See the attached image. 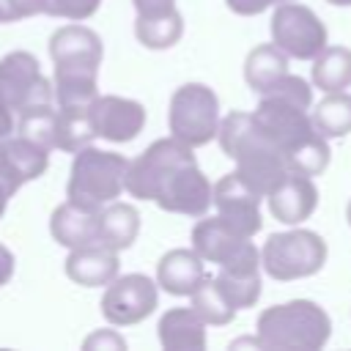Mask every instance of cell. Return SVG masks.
I'll list each match as a JSON object with an SVG mask.
<instances>
[{
    "label": "cell",
    "mask_w": 351,
    "mask_h": 351,
    "mask_svg": "<svg viewBox=\"0 0 351 351\" xmlns=\"http://www.w3.org/2000/svg\"><path fill=\"white\" fill-rule=\"evenodd\" d=\"M126 192L186 217H203L214 203V186L197 167L192 145L173 134L154 140L134 162H129Z\"/></svg>",
    "instance_id": "6da1fadb"
},
{
    "label": "cell",
    "mask_w": 351,
    "mask_h": 351,
    "mask_svg": "<svg viewBox=\"0 0 351 351\" xmlns=\"http://www.w3.org/2000/svg\"><path fill=\"white\" fill-rule=\"evenodd\" d=\"M252 115L261 123V129L274 140V145L285 154L293 173L321 176L326 170L329 143L315 129L307 107H302L285 96L263 93Z\"/></svg>",
    "instance_id": "7a4b0ae2"
},
{
    "label": "cell",
    "mask_w": 351,
    "mask_h": 351,
    "mask_svg": "<svg viewBox=\"0 0 351 351\" xmlns=\"http://www.w3.org/2000/svg\"><path fill=\"white\" fill-rule=\"evenodd\" d=\"M217 137L219 148L236 162V173L263 197H269V192H274L285 176L293 173L285 154L261 129L252 112H228Z\"/></svg>",
    "instance_id": "3957f363"
},
{
    "label": "cell",
    "mask_w": 351,
    "mask_h": 351,
    "mask_svg": "<svg viewBox=\"0 0 351 351\" xmlns=\"http://www.w3.org/2000/svg\"><path fill=\"white\" fill-rule=\"evenodd\" d=\"M101 38L85 25H66L49 38V58L55 63V99L60 107L90 104L99 99L96 77L101 66Z\"/></svg>",
    "instance_id": "277c9868"
},
{
    "label": "cell",
    "mask_w": 351,
    "mask_h": 351,
    "mask_svg": "<svg viewBox=\"0 0 351 351\" xmlns=\"http://www.w3.org/2000/svg\"><path fill=\"white\" fill-rule=\"evenodd\" d=\"M332 335V318L310 299L266 307L258 315V340L269 351H318Z\"/></svg>",
    "instance_id": "5b68a950"
},
{
    "label": "cell",
    "mask_w": 351,
    "mask_h": 351,
    "mask_svg": "<svg viewBox=\"0 0 351 351\" xmlns=\"http://www.w3.org/2000/svg\"><path fill=\"white\" fill-rule=\"evenodd\" d=\"M126 173H129L126 156L88 145L74 154L66 195L69 200H77L82 206L104 208L126 189Z\"/></svg>",
    "instance_id": "8992f818"
},
{
    "label": "cell",
    "mask_w": 351,
    "mask_h": 351,
    "mask_svg": "<svg viewBox=\"0 0 351 351\" xmlns=\"http://www.w3.org/2000/svg\"><path fill=\"white\" fill-rule=\"evenodd\" d=\"M326 241L315 230L293 228L285 233H271L263 241L261 263L271 280L288 282L321 271L326 263Z\"/></svg>",
    "instance_id": "52a82bcc"
},
{
    "label": "cell",
    "mask_w": 351,
    "mask_h": 351,
    "mask_svg": "<svg viewBox=\"0 0 351 351\" xmlns=\"http://www.w3.org/2000/svg\"><path fill=\"white\" fill-rule=\"evenodd\" d=\"M170 134L181 143L200 148L219 134V99L203 82H186L176 88L170 99Z\"/></svg>",
    "instance_id": "ba28073f"
},
{
    "label": "cell",
    "mask_w": 351,
    "mask_h": 351,
    "mask_svg": "<svg viewBox=\"0 0 351 351\" xmlns=\"http://www.w3.org/2000/svg\"><path fill=\"white\" fill-rule=\"evenodd\" d=\"M271 41L296 60H313L326 47V27L302 3H280L271 16Z\"/></svg>",
    "instance_id": "9c48e42d"
},
{
    "label": "cell",
    "mask_w": 351,
    "mask_h": 351,
    "mask_svg": "<svg viewBox=\"0 0 351 351\" xmlns=\"http://www.w3.org/2000/svg\"><path fill=\"white\" fill-rule=\"evenodd\" d=\"M55 96V85L41 74L36 55L16 49L0 60V101L11 110L22 112L30 104L49 101Z\"/></svg>",
    "instance_id": "30bf717a"
},
{
    "label": "cell",
    "mask_w": 351,
    "mask_h": 351,
    "mask_svg": "<svg viewBox=\"0 0 351 351\" xmlns=\"http://www.w3.org/2000/svg\"><path fill=\"white\" fill-rule=\"evenodd\" d=\"M159 302V282L145 274H126L115 277L104 285L101 293V315L112 326H132L145 321Z\"/></svg>",
    "instance_id": "8fae6325"
},
{
    "label": "cell",
    "mask_w": 351,
    "mask_h": 351,
    "mask_svg": "<svg viewBox=\"0 0 351 351\" xmlns=\"http://www.w3.org/2000/svg\"><path fill=\"white\" fill-rule=\"evenodd\" d=\"M192 247L203 255V261L217 263V266L261 263V250L250 241V236L230 228L219 214L200 219L192 228Z\"/></svg>",
    "instance_id": "7c38bea8"
},
{
    "label": "cell",
    "mask_w": 351,
    "mask_h": 351,
    "mask_svg": "<svg viewBox=\"0 0 351 351\" xmlns=\"http://www.w3.org/2000/svg\"><path fill=\"white\" fill-rule=\"evenodd\" d=\"M261 192H255L236 170L222 176L217 184H214V206H217V214L230 225L236 228L239 233L244 236H255L263 225L261 219Z\"/></svg>",
    "instance_id": "4fadbf2b"
},
{
    "label": "cell",
    "mask_w": 351,
    "mask_h": 351,
    "mask_svg": "<svg viewBox=\"0 0 351 351\" xmlns=\"http://www.w3.org/2000/svg\"><path fill=\"white\" fill-rule=\"evenodd\" d=\"M96 132L110 143H129L145 126V107L123 96H99L93 101Z\"/></svg>",
    "instance_id": "5bb4252c"
},
{
    "label": "cell",
    "mask_w": 351,
    "mask_h": 351,
    "mask_svg": "<svg viewBox=\"0 0 351 351\" xmlns=\"http://www.w3.org/2000/svg\"><path fill=\"white\" fill-rule=\"evenodd\" d=\"M99 225H101V208H90V206L77 203V200L60 203L49 217L52 239L69 250L96 244L99 241Z\"/></svg>",
    "instance_id": "9a60e30c"
},
{
    "label": "cell",
    "mask_w": 351,
    "mask_h": 351,
    "mask_svg": "<svg viewBox=\"0 0 351 351\" xmlns=\"http://www.w3.org/2000/svg\"><path fill=\"white\" fill-rule=\"evenodd\" d=\"M318 206V189L313 184V176L291 173L285 181L269 192V211L282 225H299L313 217Z\"/></svg>",
    "instance_id": "2e32d148"
},
{
    "label": "cell",
    "mask_w": 351,
    "mask_h": 351,
    "mask_svg": "<svg viewBox=\"0 0 351 351\" xmlns=\"http://www.w3.org/2000/svg\"><path fill=\"white\" fill-rule=\"evenodd\" d=\"M118 269H121L118 252L104 247L101 241L77 247L66 258V277L74 280L77 285H85V288L110 285L118 277Z\"/></svg>",
    "instance_id": "e0dca14e"
},
{
    "label": "cell",
    "mask_w": 351,
    "mask_h": 351,
    "mask_svg": "<svg viewBox=\"0 0 351 351\" xmlns=\"http://www.w3.org/2000/svg\"><path fill=\"white\" fill-rule=\"evenodd\" d=\"M203 255L189 247V250H170L159 258L156 266V282L162 291L170 296H192L197 285L206 280V266Z\"/></svg>",
    "instance_id": "ac0fdd59"
},
{
    "label": "cell",
    "mask_w": 351,
    "mask_h": 351,
    "mask_svg": "<svg viewBox=\"0 0 351 351\" xmlns=\"http://www.w3.org/2000/svg\"><path fill=\"white\" fill-rule=\"evenodd\" d=\"M206 321L197 315V310L189 307H173L159 318V343L165 351H203L206 348Z\"/></svg>",
    "instance_id": "d6986e66"
},
{
    "label": "cell",
    "mask_w": 351,
    "mask_h": 351,
    "mask_svg": "<svg viewBox=\"0 0 351 351\" xmlns=\"http://www.w3.org/2000/svg\"><path fill=\"white\" fill-rule=\"evenodd\" d=\"M140 233V214L132 203L112 200L101 208V225H99V241L115 252L129 250Z\"/></svg>",
    "instance_id": "ffe728a7"
},
{
    "label": "cell",
    "mask_w": 351,
    "mask_h": 351,
    "mask_svg": "<svg viewBox=\"0 0 351 351\" xmlns=\"http://www.w3.org/2000/svg\"><path fill=\"white\" fill-rule=\"evenodd\" d=\"M288 74V55L271 41L250 49L244 60V80L255 93H266L277 80Z\"/></svg>",
    "instance_id": "44dd1931"
},
{
    "label": "cell",
    "mask_w": 351,
    "mask_h": 351,
    "mask_svg": "<svg viewBox=\"0 0 351 351\" xmlns=\"http://www.w3.org/2000/svg\"><path fill=\"white\" fill-rule=\"evenodd\" d=\"M99 137L96 118H93V101L90 104H69L60 107L58 121V148L66 154H77L88 148Z\"/></svg>",
    "instance_id": "7402d4cb"
},
{
    "label": "cell",
    "mask_w": 351,
    "mask_h": 351,
    "mask_svg": "<svg viewBox=\"0 0 351 351\" xmlns=\"http://www.w3.org/2000/svg\"><path fill=\"white\" fill-rule=\"evenodd\" d=\"M261 266L263 263H236V266H219L217 285L228 296V302L236 310L252 307L261 296Z\"/></svg>",
    "instance_id": "603a6c76"
},
{
    "label": "cell",
    "mask_w": 351,
    "mask_h": 351,
    "mask_svg": "<svg viewBox=\"0 0 351 351\" xmlns=\"http://www.w3.org/2000/svg\"><path fill=\"white\" fill-rule=\"evenodd\" d=\"M310 77H313V85L324 93L346 90L351 85V49L348 47H324L313 58Z\"/></svg>",
    "instance_id": "cb8c5ba5"
},
{
    "label": "cell",
    "mask_w": 351,
    "mask_h": 351,
    "mask_svg": "<svg viewBox=\"0 0 351 351\" xmlns=\"http://www.w3.org/2000/svg\"><path fill=\"white\" fill-rule=\"evenodd\" d=\"M58 121H60V110H52L49 101L30 104L19 112L16 134L49 151L58 148Z\"/></svg>",
    "instance_id": "d4e9b609"
},
{
    "label": "cell",
    "mask_w": 351,
    "mask_h": 351,
    "mask_svg": "<svg viewBox=\"0 0 351 351\" xmlns=\"http://www.w3.org/2000/svg\"><path fill=\"white\" fill-rule=\"evenodd\" d=\"M313 123L315 129L332 140V137H346L351 132V93L335 90L326 93L315 107H313Z\"/></svg>",
    "instance_id": "484cf974"
},
{
    "label": "cell",
    "mask_w": 351,
    "mask_h": 351,
    "mask_svg": "<svg viewBox=\"0 0 351 351\" xmlns=\"http://www.w3.org/2000/svg\"><path fill=\"white\" fill-rule=\"evenodd\" d=\"M184 33V19L178 11L159 14V16H137L134 36L148 49H167L173 47Z\"/></svg>",
    "instance_id": "4316f807"
},
{
    "label": "cell",
    "mask_w": 351,
    "mask_h": 351,
    "mask_svg": "<svg viewBox=\"0 0 351 351\" xmlns=\"http://www.w3.org/2000/svg\"><path fill=\"white\" fill-rule=\"evenodd\" d=\"M192 307L197 310V315L206 321V324H211V326H225V324H230L233 318H236V307L228 302V296L219 291V285H217V280L214 277H206L200 285H197V291L192 293Z\"/></svg>",
    "instance_id": "83f0119b"
},
{
    "label": "cell",
    "mask_w": 351,
    "mask_h": 351,
    "mask_svg": "<svg viewBox=\"0 0 351 351\" xmlns=\"http://www.w3.org/2000/svg\"><path fill=\"white\" fill-rule=\"evenodd\" d=\"M3 143H5V151H8V156H11V162H14L16 173H19V178L25 184L33 181V178H38L49 167V151L47 148H41V145L19 137V134L16 137H5Z\"/></svg>",
    "instance_id": "f1b7e54d"
},
{
    "label": "cell",
    "mask_w": 351,
    "mask_h": 351,
    "mask_svg": "<svg viewBox=\"0 0 351 351\" xmlns=\"http://www.w3.org/2000/svg\"><path fill=\"white\" fill-rule=\"evenodd\" d=\"M99 5H101V0H49L47 16H63L69 22H80V19H88L90 14H96Z\"/></svg>",
    "instance_id": "f546056e"
},
{
    "label": "cell",
    "mask_w": 351,
    "mask_h": 351,
    "mask_svg": "<svg viewBox=\"0 0 351 351\" xmlns=\"http://www.w3.org/2000/svg\"><path fill=\"white\" fill-rule=\"evenodd\" d=\"M25 181L19 178L8 151H5V143L0 140V217L5 214V206H8V197H14V192L22 186Z\"/></svg>",
    "instance_id": "4dcf8cb0"
},
{
    "label": "cell",
    "mask_w": 351,
    "mask_h": 351,
    "mask_svg": "<svg viewBox=\"0 0 351 351\" xmlns=\"http://www.w3.org/2000/svg\"><path fill=\"white\" fill-rule=\"evenodd\" d=\"M49 0H0V22H19L36 14H47Z\"/></svg>",
    "instance_id": "1f68e13d"
},
{
    "label": "cell",
    "mask_w": 351,
    "mask_h": 351,
    "mask_svg": "<svg viewBox=\"0 0 351 351\" xmlns=\"http://www.w3.org/2000/svg\"><path fill=\"white\" fill-rule=\"evenodd\" d=\"M225 3L239 16H255V14H263L266 8L280 5V3H288V0H225Z\"/></svg>",
    "instance_id": "d6a6232c"
},
{
    "label": "cell",
    "mask_w": 351,
    "mask_h": 351,
    "mask_svg": "<svg viewBox=\"0 0 351 351\" xmlns=\"http://www.w3.org/2000/svg\"><path fill=\"white\" fill-rule=\"evenodd\" d=\"M82 348L88 351H93V348H118V351H123L126 348V343H123V337H118L115 332H110V329H99V332H93L90 337H85L82 340Z\"/></svg>",
    "instance_id": "836d02e7"
},
{
    "label": "cell",
    "mask_w": 351,
    "mask_h": 351,
    "mask_svg": "<svg viewBox=\"0 0 351 351\" xmlns=\"http://www.w3.org/2000/svg\"><path fill=\"white\" fill-rule=\"evenodd\" d=\"M137 16H159L176 11V0H132Z\"/></svg>",
    "instance_id": "e575fe53"
},
{
    "label": "cell",
    "mask_w": 351,
    "mask_h": 351,
    "mask_svg": "<svg viewBox=\"0 0 351 351\" xmlns=\"http://www.w3.org/2000/svg\"><path fill=\"white\" fill-rule=\"evenodd\" d=\"M14 277V255L5 244H0V288Z\"/></svg>",
    "instance_id": "d590c367"
},
{
    "label": "cell",
    "mask_w": 351,
    "mask_h": 351,
    "mask_svg": "<svg viewBox=\"0 0 351 351\" xmlns=\"http://www.w3.org/2000/svg\"><path fill=\"white\" fill-rule=\"evenodd\" d=\"M14 110L8 107V104H3L0 101V140H5V137H11L14 134V129H16V123H14V115H11Z\"/></svg>",
    "instance_id": "8d00e7d4"
},
{
    "label": "cell",
    "mask_w": 351,
    "mask_h": 351,
    "mask_svg": "<svg viewBox=\"0 0 351 351\" xmlns=\"http://www.w3.org/2000/svg\"><path fill=\"white\" fill-rule=\"evenodd\" d=\"M326 3H332V5H351V0H326Z\"/></svg>",
    "instance_id": "74e56055"
},
{
    "label": "cell",
    "mask_w": 351,
    "mask_h": 351,
    "mask_svg": "<svg viewBox=\"0 0 351 351\" xmlns=\"http://www.w3.org/2000/svg\"><path fill=\"white\" fill-rule=\"evenodd\" d=\"M346 217H348V225H351V200H348V208H346Z\"/></svg>",
    "instance_id": "f35d334b"
}]
</instances>
